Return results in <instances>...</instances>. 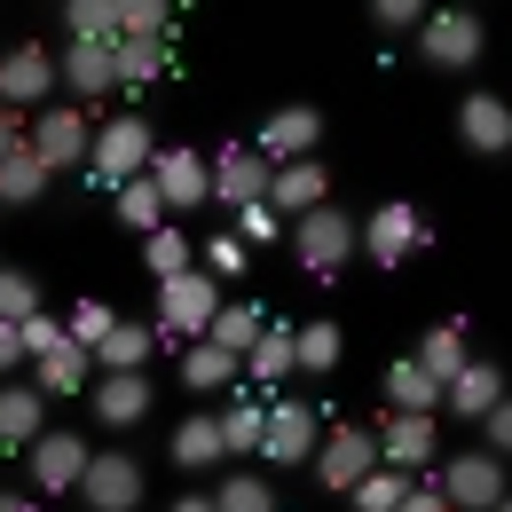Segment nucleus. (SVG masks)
Returning <instances> with one entry per match:
<instances>
[{"instance_id":"nucleus-1","label":"nucleus","mask_w":512,"mask_h":512,"mask_svg":"<svg viewBox=\"0 0 512 512\" xmlns=\"http://www.w3.org/2000/svg\"><path fill=\"white\" fill-rule=\"evenodd\" d=\"M221 316V284L205 276V268H190V276H166L158 284V347L174 339V347H190V339H205V323Z\"/></svg>"},{"instance_id":"nucleus-2","label":"nucleus","mask_w":512,"mask_h":512,"mask_svg":"<svg viewBox=\"0 0 512 512\" xmlns=\"http://www.w3.org/2000/svg\"><path fill=\"white\" fill-rule=\"evenodd\" d=\"M292 253H300V268H308L316 284H331V276L355 260V213H347V205L300 213V221H292Z\"/></svg>"},{"instance_id":"nucleus-3","label":"nucleus","mask_w":512,"mask_h":512,"mask_svg":"<svg viewBox=\"0 0 512 512\" xmlns=\"http://www.w3.org/2000/svg\"><path fill=\"white\" fill-rule=\"evenodd\" d=\"M150 150H158V134H150V119H111V127H95V142H87V174L103 182V190H119V182H134V174H150Z\"/></svg>"},{"instance_id":"nucleus-4","label":"nucleus","mask_w":512,"mask_h":512,"mask_svg":"<svg viewBox=\"0 0 512 512\" xmlns=\"http://www.w3.org/2000/svg\"><path fill=\"white\" fill-rule=\"evenodd\" d=\"M481 48H489V24L473 16V8H426V24H418V56L434 71H473L481 64Z\"/></svg>"},{"instance_id":"nucleus-5","label":"nucleus","mask_w":512,"mask_h":512,"mask_svg":"<svg viewBox=\"0 0 512 512\" xmlns=\"http://www.w3.org/2000/svg\"><path fill=\"white\" fill-rule=\"evenodd\" d=\"M418 245H434V229H426V213L402 205V197H394V205H371V221H355V253H371V268H402Z\"/></svg>"},{"instance_id":"nucleus-6","label":"nucleus","mask_w":512,"mask_h":512,"mask_svg":"<svg viewBox=\"0 0 512 512\" xmlns=\"http://www.w3.org/2000/svg\"><path fill=\"white\" fill-rule=\"evenodd\" d=\"M142 497H150L142 457H127V449H95L87 457V473H79V505L87 512H142Z\"/></svg>"},{"instance_id":"nucleus-7","label":"nucleus","mask_w":512,"mask_h":512,"mask_svg":"<svg viewBox=\"0 0 512 512\" xmlns=\"http://www.w3.org/2000/svg\"><path fill=\"white\" fill-rule=\"evenodd\" d=\"M87 142H95V127H87V111H79V103H48V111L24 127V150L48 166V182L71 174V166H87Z\"/></svg>"},{"instance_id":"nucleus-8","label":"nucleus","mask_w":512,"mask_h":512,"mask_svg":"<svg viewBox=\"0 0 512 512\" xmlns=\"http://www.w3.org/2000/svg\"><path fill=\"white\" fill-rule=\"evenodd\" d=\"M323 442V418L308 394H268V426H260V457L268 465H308Z\"/></svg>"},{"instance_id":"nucleus-9","label":"nucleus","mask_w":512,"mask_h":512,"mask_svg":"<svg viewBox=\"0 0 512 512\" xmlns=\"http://www.w3.org/2000/svg\"><path fill=\"white\" fill-rule=\"evenodd\" d=\"M434 489H442L449 512H497V497H505V465H497L489 449H457V457L434 465Z\"/></svg>"},{"instance_id":"nucleus-10","label":"nucleus","mask_w":512,"mask_h":512,"mask_svg":"<svg viewBox=\"0 0 512 512\" xmlns=\"http://www.w3.org/2000/svg\"><path fill=\"white\" fill-rule=\"evenodd\" d=\"M150 190H158V205H166V221H182V213H197V205H213V174H205V158H197L190 142L182 150H150Z\"/></svg>"},{"instance_id":"nucleus-11","label":"nucleus","mask_w":512,"mask_h":512,"mask_svg":"<svg viewBox=\"0 0 512 512\" xmlns=\"http://www.w3.org/2000/svg\"><path fill=\"white\" fill-rule=\"evenodd\" d=\"M205 174H213V205H229V213H253V205H268V158H260L253 142H229V150H213L205 158Z\"/></svg>"},{"instance_id":"nucleus-12","label":"nucleus","mask_w":512,"mask_h":512,"mask_svg":"<svg viewBox=\"0 0 512 512\" xmlns=\"http://www.w3.org/2000/svg\"><path fill=\"white\" fill-rule=\"evenodd\" d=\"M316 489H331V497H347L371 465H379V442H371V426H323V442H316Z\"/></svg>"},{"instance_id":"nucleus-13","label":"nucleus","mask_w":512,"mask_h":512,"mask_svg":"<svg viewBox=\"0 0 512 512\" xmlns=\"http://www.w3.org/2000/svg\"><path fill=\"white\" fill-rule=\"evenodd\" d=\"M316 142H323V111L316 103H276V111L260 119V134H253V150L268 158V166H300V158H316Z\"/></svg>"},{"instance_id":"nucleus-14","label":"nucleus","mask_w":512,"mask_h":512,"mask_svg":"<svg viewBox=\"0 0 512 512\" xmlns=\"http://www.w3.org/2000/svg\"><path fill=\"white\" fill-rule=\"evenodd\" d=\"M87 457H95V449L79 442V434L48 426L40 442L24 449V473H32V489H40V497H79V473H87Z\"/></svg>"},{"instance_id":"nucleus-15","label":"nucleus","mask_w":512,"mask_h":512,"mask_svg":"<svg viewBox=\"0 0 512 512\" xmlns=\"http://www.w3.org/2000/svg\"><path fill=\"white\" fill-rule=\"evenodd\" d=\"M0 103H8L16 119L56 103V56H48L40 40H24V48H8V56H0Z\"/></svg>"},{"instance_id":"nucleus-16","label":"nucleus","mask_w":512,"mask_h":512,"mask_svg":"<svg viewBox=\"0 0 512 512\" xmlns=\"http://www.w3.org/2000/svg\"><path fill=\"white\" fill-rule=\"evenodd\" d=\"M457 142H465L473 158H505L512 150V103L497 87H473V95L457 103Z\"/></svg>"},{"instance_id":"nucleus-17","label":"nucleus","mask_w":512,"mask_h":512,"mask_svg":"<svg viewBox=\"0 0 512 512\" xmlns=\"http://www.w3.org/2000/svg\"><path fill=\"white\" fill-rule=\"evenodd\" d=\"M371 442H379V465L410 473V481H418L426 465H442V457H449L442 434H434V418H394V410H386V426L371 434Z\"/></svg>"},{"instance_id":"nucleus-18","label":"nucleus","mask_w":512,"mask_h":512,"mask_svg":"<svg viewBox=\"0 0 512 512\" xmlns=\"http://www.w3.org/2000/svg\"><path fill=\"white\" fill-rule=\"evenodd\" d=\"M316 205H331V166L323 158H300V166H276L268 174V213L276 221H300Z\"/></svg>"},{"instance_id":"nucleus-19","label":"nucleus","mask_w":512,"mask_h":512,"mask_svg":"<svg viewBox=\"0 0 512 512\" xmlns=\"http://www.w3.org/2000/svg\"><path fill=\"white\" fill-rule=\"evenodd\" d=\"M497 402H505V371H497L489 355H473V363L442 386V410H449V418H473V426H481Z\"/></svg>"},{"instance_id":"nucleus-20","label":"nucleus","mask_w":512,"mask_h":512,"mask_svg":"<svg viewBox=\"0 0 512 512\" xmlns=\"http://www.w3.org/2000/svg\"><path fill=\"white\" fill-rule=\"evenodd\" d=\"M150 402H158V394H150V379H142V371H127V379H95V386H87V410H95L111 434L142 426V418H150Z\"/></svg>"},{"instance_id":"nucleus-21","label":"nucleus","mask_w":512,"mask_h":512,"mask_svg":"<svg viewBox=\"0 0 512 512\" xmlns=\"http://www.w3.org/2000/svg\"><path fill=\"white\" fill-rule=\"evenodd\" d=\"M48 434V394L32 379H8L0 386V449H32Z\"/></svg>"},{"instance_id":"nucleus-22","label":"nucleus","mask_w":512,"mask_h":512,"mask_svg":"<svg viewBox=\"0 0 512 512\" xmlns=\"http://www.w3.org/2000/svg\"><path fill=\"white\" fill-rule=\"evenodd\" d=\"M182 355V386L190 394H237L245 386V363L229 355V347H213V339H190V347H174Z\"/></svg>"},{"instance_id":"nucleus-23","label":"nucleus","mask_w":512,"mask_h":512,"mask_svg":"<svg viewBox=\"0 0 512 512\" xmlns=\"http://www.w3.org/2000/svg\"><path fill=\"white\" fill-rule=\"evenodd\" d=\"M56 87H64L71 103H95V95H111V87H119L111 48H64V56H56Z\"/></svg>"},{"instance_id":"nucleus-24","label":"nucleus","mask_w":512,"mask_h":512,"mask_svg":"<svg viewBox=\"0 0 512 512\" xmlns=\"http://www.w3.org/2000/svg\"><path fill=\"white\" fill-rule=\"evenodd\" d=\"M32 386H40V394H87V386H95V355L71 347V339H56L48 355H32Z\"/></svg>"},{"instance_id":"nucleus-25","label":"nucleus","mask_w":512,"mask_h":512,"mask_svg":"<svg viewBox=\"0 0 512 512\" xmlns=\"http://www.w3.org/2000/svg\"><path fill=\"white\" fill-rule=\"evenodd\" d=\"M213 426H221V457H260V426H268V402H253V394H229V402L213 410Z\"/></svg>"},{"instance_id":"nucleus-26","label":"nucleus","mask_w":512,"mask_h":512,"mask_svg":"<svg viewBox=\"0 0 512 512\" xmlns=\"http://www.w3.org/2000/svg\"><path fill=\"white\" fill-rule=\"evenodd\" d=\"M150 355H158V331H150V323H111V339L95 347V371H103V379H127Z\"/></svg>"},{"instance_id":"nucleus-27","label":"nucleus","mask_w":512,"mask_h":512,"mask_svg":"<svg viewBox=\"0 0 512 512\" xmlns=\"http://www.w3.org/2000/svg\"><path fill=\"white\" fill-rule=\"evenodd\" d=\"M166 457H174L182 473H213V465H221V426H213V410H190V418L174 426Z\"/></svg>"},{"instance_id":"nucleus-28","label":"nucleus","mask_w":512,"mask_h":512,"mask_svg":"<svg viewBox=\"0 0 512 512\" xmlns=\"http://www.w3.org/2000/svg\"><path fill=\"white\" fill-rule=\"evenodd\" d=\"M410 363H418L434 386H449L465 363H473V347H465V323H434V331L418 339V355H410Z\"/></svg>"},{"instance_id":"nucleus-29","label":"nucleus","mask_w":512,"mask_h":512,"mask_svg":"<svg viewBox=\"0 0 512 512\" xmlns=\"http://www.w3.org/2000/svg\"><path fill=\"white\" fill-rule=\"evenodd\" d=\"M292 371H300V363H292V323H268V331H260L253 347H245V379L276 394V386L292 379Z\"/></svg>"},{"instance_id":"nucleus-30","label":"nucleus","mask_w":512,"mask_h":512,"mask_svg":"<svg viewBox=\"0 0 512 512\" xmlns=\"http://www.w3.org/2000/svg\"><path fill=\"white\" fill-rule=\"evenodd\" d=\"M111 71H119V87H158L174 71V40H119Z\"/></svg>"},{"instance_id":"nucleus-31","label":"nucleus","mask_w":512,"mask_h":512,"mask_svg":"<svg viewBox=\"0 0 512 512\" xmlns=\"http://www.w3.org/2000/svg\"><path fill=\"white\" fill-rule=\"evenodd\" d=\"M386 402H394V418H434V410H442V386L402 355V363L386 371Z\"/></svg>"},{"instance_id":"nucleus-32","label":"nucleus","mask_w":512,"mask_h":512,"mask_svg":"<svg viewBox=\"0 0 512 512\" xmlns=\"http://www.w3.org/2000/svg\"><path fill=\"white\" fill-rule=\"evenodd\" d=\"M64 32L71 48H119V0H71Z\"/></svg>"},{"instance_id":"nucleus-33","label":"nucleus","mask_w":512,"mask_h":512,"mask_svg":"<svg viewBox=\"0 0 512 512\" xmlns=\"http://www.w3.org/2000/svg\"><path fill=\"white\" fill-rule=\"evenodd\" d=\"M339 355H347V339H339V323H292V363L323 379V371H339Z\"/></svg>"},{"instance_id":"nucleus-34","label":"nucleus","mask_w":512,"mask_h":512,"mask_svg":"<svg viewBox=\"0 0 512 512\" xmlns=\"http://www.w3.org/2000/svg\"><path fill=\"white\" fill-rule=\"evenodd\" d=\"M142 260H150V276H158V284H166V276H190V268H197V245H190V229H182V221L150 229V237H142Z\"/></svg>"},{"instance_id":"nucleus-35","label":"nucleus","mask_w":512,"mask_h":512,"mask_svg":"<svg viewBox=\"0 0 512 512\" xmlns=\"http://www.w3.org/2000/svg\"><path fill=\"white\" fill-rule=\"evenodd\" d=\"M260 331H268V316H260L253 300H221V316L205 323V339H213V347H229L237 363H245V347H253Z\"/></svg>"},{"instance_id":"nucleus-36","label":"nucleus","mask_w":512,"mask_h":512,"mask_svg":"<svg viewBox=\"0 0 512 512\" xmlns=\"http://www.w3.org/2000/svg\"><path fill=\"white\" fill-rule=\"evenodd\" d=\"M40 197H48V166L16 142V150L0 158V205H40Z\"/></svg>"},{"instance_id":"nucleus-37","label":"nucleus","mask_w":512,"mask_h":512,"mask_svg":"<svg viewBox=\"0 0 512 512\" xmlns=\"http://www.w3.org/2000/svg\"><path fill=\"white\" fill-rule=\"evenodd\" d=\"M119 229L127 237H150V229H166V205H158V190H150V174H134V182H119Z\"/></svg>"},{"instance_id":"nucleus-38","label":"nucleus","mask_w":512,"mask_h":512,"mask_svg":"<svg viewBox=\"0 0 512 512\" xmlns=\"http://www.w3.org/2000/svg\"><path fill=\"white\" fill-rule=\"evenodd\" d=\"M213 512H284V497L260 481V473H221V489H205Z\"/></svg>"},{"instance_id":"nucleus-39","label":"nucleus","mask_w":512,"mask_h":512,"mask_svg":"<svg viewBox=\"0 0 512 512\" xmlns=\"http://www.w3.org/2000/svg\"><path fill=\"white\" fill-rule=\"evenodd\" d=\"M347 497H355V512H394L402 497H410V473H394V465H371V473H363Z\"/></svg>"},{"instance_id":"nucleus-40","label":"nucleus","mask_w":512,"mask_h":512,"mask_svg":"<svg viewBox=\"0 0 512 512\" xmlns=\"http://www.w3.org/2000/svg\"><path fill=\"white\" fill-rule=\"evenodd\" d=\"M119 40H174V8L166 0H119Z\"/></svg>"},{"instance_id":"nucleus-41","label":"nucleus","mask_w":512,"mask_h":512,"mask_svg":"<svg viewBox=\"0 0 512 512\" xmlns=\"http://www.w3.org/2000/svg\"><path fill=\"white\" fill-rule=\"evenodd\" d=\"M40 316V276L32 268H0V323H32Z\"/></svg>"},{"instance_id":"nucleus-42","label":"nucleus","mask_w":512,"mask_h":512,"mask_svg":"<svg viewBox=\"0 0 512 512\" xmlns=\"http://www.w3.org/2000/svg\"><path fill=\"white\" fill-rule=\"evenodd\" d=\"M111 323H119V316H111L103 300H79V308L64 316V339H71V347H87V355H95V347L111 339Z\"/></svg>"},{"instance_id":"nucleus-43","label":"nucleus","mask_w":512,"mask_h":512,"mask_svg":"<svg viewBox=\"0 0 512 512\" xmlns=\"http://www.w3.org/2000/svg\"><path fill=\"white\" fill-rule=\"evenodd\" d=\"M197 268H205L213 284H221V276H245V237H237V229H229V237H213V245L197 253Z\"/></svg>"},{"instance_id":"nucleus-44","label":"nucleus","mask_w":512,"mask_h":512,"mask_svg":"<svg viewBox=\"0 0 512 512\" xmlns=\"http://www.w3.org/2000/svg\"><path fill=\"white\" fill-rule=\"evenodd\" d=\"M481 449H489L497 465H512V394L489 410V418H481Z\"/></svg>"},{"instance_id":"nucleus-45","label":"nucleus","mask_w":512,"mask_h":512,"mask_svg":"<svg viewBox=\"0 0 512 512\" xmlns=\"http://www.w3.org/2000/svg\"><path fill=\"white\" fill-rule=\"evenodd\" d=\"M8 331H16V347H24V363H32V355H48V347H56V339H64V323H56V316H32V323H8Z\"/></svg>"},{"instance_id":"nucleus-46","label":"nucleus","mask_w":512,"mask_h":512,"mask_svg":"<svg viewBox=\"0 0 512 512\" xmlns=\"http://www.w3.org/2000/svg\"><path fill=\"white\" fill-rule=\"evenodd\" d=\"M371 24H379V32H418L426 8H418V0H371Z\"/></svg>"},{"instance_id":"nucleus-47","label":"nucleus","mask_w":512,"mask_h":512,"mask_svg":"<svg viewBox=\"0 0 512 512\" xmlns=\"http://www.w3.org/2000/svg\"><path fill=\"white\" fill-rule=\"evenodd\" d=\"M237 237H245V245H276V237H284V221H276L268 205H253V213H237Z\"/></svg>"},{"instance_id":"nucleus-48","label":"nucleus","mask_w":512,"mask_h":512,"mask_svg":"<svg viewBox=\"0 0 512 512\" xmlns=\"http://www.w3.org/2000/svg\"><path fill=\"white\" fill-rule=\"evenodd\" d=\"M394 512H449V505H442V489H434V481H410V497H402Z\"/></svg>"},{"instance_id":"nucleus-49","label":"nucleus","mask_w":512,"mask_h":512,"mask_svg":"<svg viewBox=\"0 0 512 512\" xmlns=\"http://www.w3.org/2000/svg\"><path fill=\"white\" fill-rule=\"evenodd\" d=\"M16 371H24V347H16V331H8V323H0V386L16 379Z\"/></svg>"},{"instance_id":"nucleus-50","label":"nucleus","mask_w":512,"mask_h":512,"mask_svg":"<svg viewBox=\"0 0 512 512\" xmlns=\"http://www.w3.org/2000/svg\"><path fill=\"white\" fill-rule=\"evenodd\" d=\"M16 142H24V119H16V111H8V103H0V158H8V150H16Z\"/></svg>"},{"instance_id":"nucleus-51","label":"nucleus","mask_w":512,"mask_h":512,"mask_svg":"<svg viewBox=\"0 0 512 512\" xmlns=\"http://www.w3.org/2000/svg\"><path fill=\"white\" fill-rule=\"evenodd\" d=\"M174 512H213V497H174Z\"/></svg>"},{"instance_id":"nucleus-52","label":"nucleus","mask_w":512,"mask_h":512,"mask_svg":"<svg viewBox=\"0 0 512 512\" xmlns=\"http://www.w3.org/2000/svg\"><path fill=\"white\" fill-rule=\"evenodd\" d=\"M0 512H32V497H8V489H0Z\"/></svg>"},{"instance_id":"nucleus-53","label":"nucleus","mask_w":512,"mask_h":512,"mask_svg":"<svg viewBox=\"0 0 512 512\" xmlns=\"http://www.w3.org/2000/svg\"><path fill=\"white\" fill-rule=\"evenodd\" d=\"M497 512H512V489H505V497H497Z\"/></svg>"},{"instance_id":"nucleus-54","label":"nucleus","mask_w":512,"mask_h":512,"mask_svg":"<svg viewBox=\"0 0 512 512\" xmlns=\"http://www.w3.org/2000/svg\"><path fill=\"white\" fill-rule=\"evenodd\" d=\"M0 268H8V260H0Z\"/></svg>"}]
</instances>
